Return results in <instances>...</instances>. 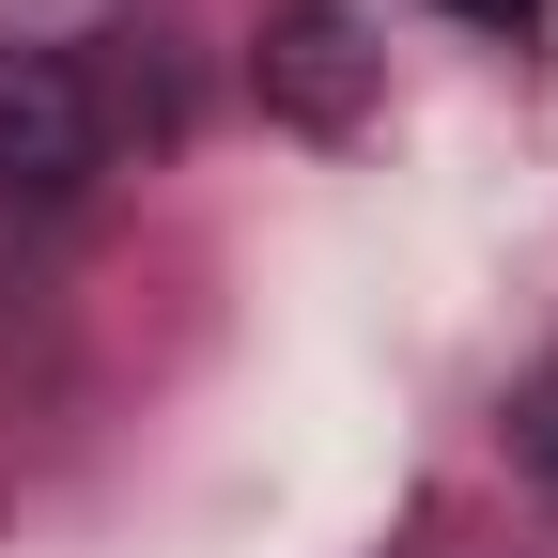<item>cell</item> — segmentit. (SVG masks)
<instances>
[{"label":"cell","instance_id":"cell-1","mask_svg":"<svg viewBox=\"0 0 558 558\" xmlns=\"http://www.w3.org/2000/svg\"><path fill=\"white\" fill-rule=\"evenodd\" d=\"M124 156V109H109V62L94 47H0V202L16 218H62V202H94Z\"/></svg>","mask_w":558,"mask_h":558},{"label":"cell","instance_id":"cell-2","mask_svg":"<svg viewBox=\"0 0 558 558\" xmlns=\"http://www.w3.org/2000/svg\"><path fill=\"white\" fill-rule=\"evenodd\" d=\"M248 78H264V109L295 124V140H357V109H373V32L341 16V0H279L264 47H248Z\"/></svg>","mask_w":558,"mask_h":558},{"label":"cell","instance_id":"cell-3","mask_svg":"<svg viewBox=\"0 0 558 558\" xmlns=\"http://www.w3.org/2000/svg\"><path fill=\"white\" fill-rule=\"evenodd\" d=\"M512 465H527V481H558V357L512 388Z\"/></svg>","mask_w":558,"mask_h":558},{"label":"cell","instance_id":"cell-4","mask_svg":"<svg viewBox=\"0 0 558 558\" xmlns=\"http://www.w3.org/2000/svg\"><path fill=\"white\" fill-rule=\"evenodd\" d=\"M450 16H465V32H497V47H512V32L543 16V0H450Z\"/></svg>","mask_w":558,"mask_h":558}]
</instances>
